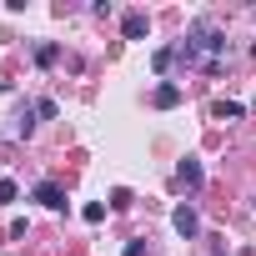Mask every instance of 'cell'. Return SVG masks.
Returning <instances> with one entry per match:
<instances>
[{
	"label": "cell",
	"instance_id": "cell-10",
	"mask_svg": "<svg viewBox=\"0 0 256 256\" xmlns=\"http://www.w3.org/2000/svg\"><path fill=\"white\" fill-rule=\"evenodd\" d=\"M16 196H20V186H16L10 176H0V201H16Z\"/></svg>",
	"mask_w": 256,
	"mask_h": 256
},
{
	"label": "cell",
	"instance_id": "cell-3",
	"mask_svg": "<svg viewBox=\"0 0 256 256\" xmlns=\"http://www.w3.org/2000/svg\"><path fill=\"white\" fill-rule=\"evenodd\" d=\"M40 206H50V211H66V191L56 186V181H36V191H30Z\"/></svg>",
	"mask_w": 256,
	"mask_h": 256
},
{
	"label": "cell",
	"instance_id": "cell-5",
	"mask_svg": "<svg viewBox=\"0 0 256 256\" xmlns=\"http://www.w3.org/2000/svg\"><path fill=\"white\" fill-rule=\"evenodd\" d=\"M151 106H156V110L181 106V86H176V80H161V86H156V96H151Z\"/></svg>",
	"mask_w": 256,
	"mask_h": 256
},
{
	"label": "cell",
	"instance_id": "cell-8",
	"mask_svg": "<svg viewBox=\"0 0 256 256\" xmlns=\"http://www.w3.org/2000/svg\"><path fill=\"white\" fill-rule=\"evenodd\" d=\"M171 60H176V50H171V46H161V50L151 56V66H156V76H166V70H171Z\"/></svg>",
	"mask_w": 256,
	"mask_h": 256
},
{
	"label": "cell",
	"instance_id": "cell-4",
	"mask_svg": "<svg viewBox=\"0 0 256 256\" xmlns=\"http://www.w3.org/2000/svg\"><path fill=\"white\" fill-rule=\"evenodd\" d=\"M120 30H126V40H146V36H151V20H146V10H126Z\"/></svg>",
	"mask_w": 256,
	"mask_h": 256
},
{
	"label": "cell",
	"instance_id": "cell-7",
	"mask_svg": "<svg viewBox=\"0 0 256 256\" xmlns=\"http://www.w3.org/2000/svg\"><path fill=\"white\" fill-rule=\"evenodd\" d=\"M36 131V106H26L20 116H16V136H30Z\"/></svg>",
	"mask_w": 256,
	"mask_h": 256
},
{
	"label": "cell",
	"instance_id": "cell-1",
	"mask_svg": "<svg viewBox=\"0 0 256 256\" xmlns=\"http://www.w3.org/2000/svg\"><path fill=\"white\" fill-rule=\"evenodd\" d=\"M171 226H176V231H181V236L191 241V236L201 231V216H196V206H191V201H181V206L171 211Z\"/></svg>",
	"mask_w": 256,
	"mask_h": 256
},
{
	"label": "cell",
	"instance_id": "cell-6",
	"mask_svg": "<svg viewBox=\"0 0 256 256\" xmlns=\"http://www.w3.org/2000/svg\"><path fill=\"white\" fill-rule=\"evenodd\" d=\"M241 116H246L241 100H216V120H241Z\"/></svg>",
	"mask_w": 256,
	"mask_h": 256
},
{
	"label": "cell",
	"instance_id": "cell-11",
	"mask_svg": "<svg viewBox=\"0 0 256 256\" xmlns=\"http://www.w3.org/2000/svg\"><path fill=\"white\" fill-rule=\"evenodd\" d=\"M80 216H86V221H90V226H96V221H106V206H100V201H90V206H86V211H80Z\"/></svg>",
	"mask_w": 256,
	"mask_h": 256
},
{
	"label": "cell",
	"instance_id": "cell-2",
	"mask_svg": "<svg viewBox=\"0 0 256 256\" xmlns=\"http://www.w3.org/2000/svg\"><path fill=\"white\" fill-rule=\"evenodd\" d=\"M201 181H206V171H201V161H196V156H186V161L176 166V186H186V191H196Z\"/></svg>",
	"mask_w": 256,
	"mask_h": 256
},
{
	"label": "cell",
	"instance_id": "cell-9",
	"mask_svg": "<svg viewBox=\"0 0 256 256\" xmlns=\"http://www.w3.org/2000/svg\"><path fill=\"white\" fill-rule=\"evenodd\" d=\"M56 60H60L56 46H36V66H56Z\"/></svg>",
	"mask_w": 256,
	"mask_h": 256
}]
</instances>
